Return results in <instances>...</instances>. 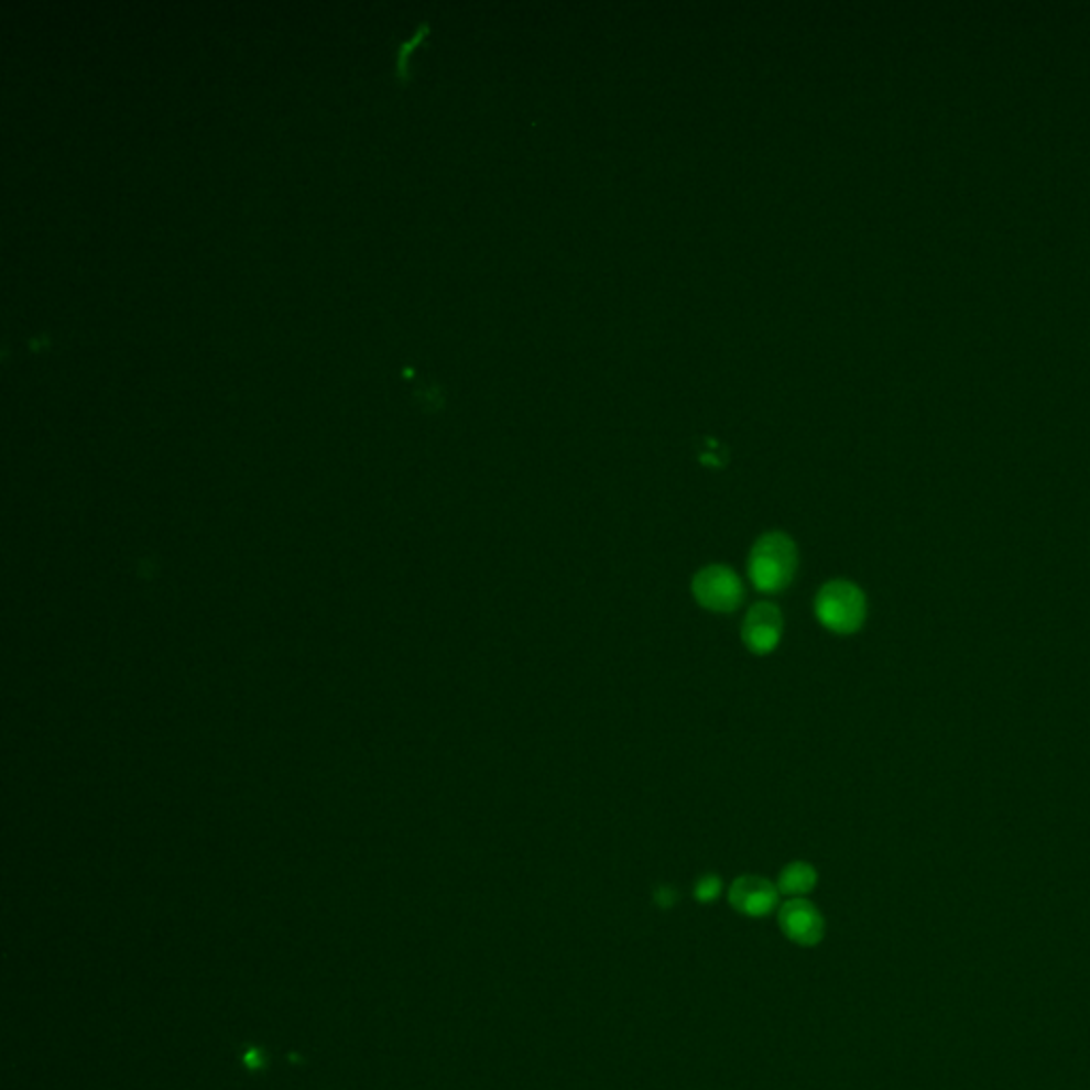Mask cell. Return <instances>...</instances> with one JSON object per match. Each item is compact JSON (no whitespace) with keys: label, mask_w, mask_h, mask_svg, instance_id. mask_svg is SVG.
I'll list each match as a JSON object with an SVG mask.
<instances>
[{"label":"cell","mask_w":1090,"mask_h":1090,"mask_svg":"<svg viewBox=\"0 0 1090 1090\" xmlns=\"http://www.w3.org/2000/svg\"><path fill=\"white\" fill-rule=\"evenodd\" d=\"M722 895V880L716 873H706L695 884V898L699 903H713Z\"/></svg>","instance_id":"obj_8"},{"label":"cell","mask_w":1090,"mask_h":1090,"mask_svg":"<svg viewBox=\"0 0 1090 1090\" xmlns=\"http://www.w3.org/2000/svg\"><path fill=\"white\" fill-rule=\"evenodd\" d=\"M695 601L713 613H733L745 599L743 581L729 565H707L690 584Z\"/></svg>","instance_id":"obj_3"},{"label":"cell","mask_w":1090,"mask_h":1090,"mask_svg":"<svg viewBox=\"0 0 1090 1090\" xmlns=\"http://www.w3.org/2000/svg\"><path fill=\"white\" fill-rule=\"evenodd\" d=\"M777 925L786 939L802 948H814L822 941L827 923L820 909L807 898H788L777 907Z\"/></svg>","instance_id":"obj_5"},{"label":"cell","mask_w":1090,"mask_h":1090,"mask_svg":"<svg viewBox=\"0 0 1090 1090\" xmlns=\"http://www.w3.org/2000/svg\"><path fill=\"white\" fill-rule=\"evenodd\" d=\"M799 571V547L791 535L770 531L761 535L748 554V578L763 595L784 592Z\"/></svg>","instance_id":"obj_1"},{"label":"cell","mask_w":1090,"mask_h":1090,"mask_svg":"<svg viewBox=\"0 0 1090 1090\" xmlns=\"http://www.w3.org/2000/svg\"><path fill=\"white\" fill-rule=\"evenodd\" d=\"M818 884V871L805 861H793L784 866L777 875V891L788 898H805Z\"/></svg>","instance_id":"obj_7"},{"label":"cell","mask_w":1090,"mask_h":1090,"mask_svg":"<svg viewBox=\"0 0 1090 1090\" xmlns=\"http://www.w3.org/2000/svg\"><path fill=\"white\" fill-rule=\"evenodd\" d=\"M729 903L745 918H767L780 907V891L763 875H739L729 886Z\"/></svg>","instance_id":"obj_6"},{"label":"cell","mask_w":1090,"mask_h":1090,"mask_svg":"<svg viewBox=\"0 0 1090 1090\" xmlns=\"http://www.w3.org/2000/svg\"><path fill=\"white\" fill-rule=\"evenodd\" d=\"M814 611L818 622L835 635H852L866 620L865 592L848 579H831L820 586Z\"/></svg>","instance_id":"obj_2"},{"label":"cell","mask_w":1090,"mask_h":1090,"mask_svg":"<svg viewBox=\"0 0 1090 1090\" xmlns=\"http://www.w3.org/2000/svg\"><path fill=\"white\" fill-rule=\"evenodd\" d=\"M784 635V613L770 601L754 603L741 622V642L756 656L771 654Z\"/></svg>","instance_id":"obj_4"}]
</instances>
